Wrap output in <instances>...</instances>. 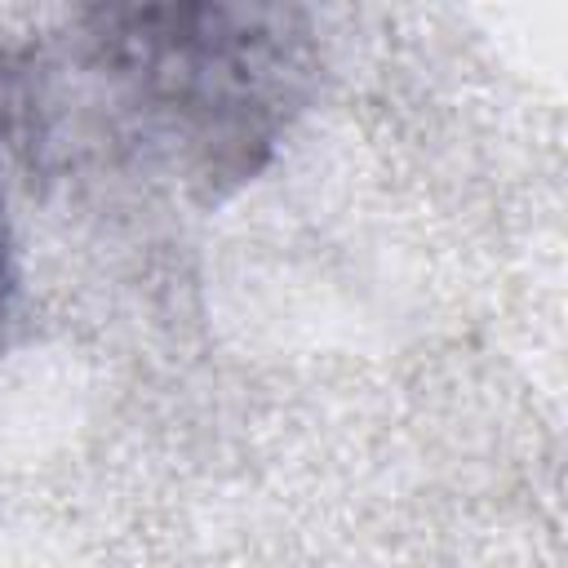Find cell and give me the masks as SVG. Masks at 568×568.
Wrapping results in <instances>:
<instances>
[{
  "instance_id": "obj_1",
  "label": "cell",
  "mask_w": 568,
  "mask_h": 568,
  "mask_svg": "<svg viewBox=\"0 0 568 568\" xmlns=\"http://www.w3.org/2000/svg\"><path fill=\"white\" fill-rule=\"evenodd\" d=\"M115 120L186 195L248 186L306 111L311 0H67Z\"/></svg>"
},
{
  "instance_id": "obj_2",
  "label": "cell",
  "mask_w": 568,
  "mask_h": 568,
  "mask_svg": "<svg viewBox=\"0 0 568 568\" xmlns=\"http://www.w3.org/2000/svg\"><path fill=\"white\" fill-rule=\"evenodd\" d=\"M9 284H13V275H9V240H4V222H0V320H4V306H9Z\"/></svg>"
}]
</instances>
